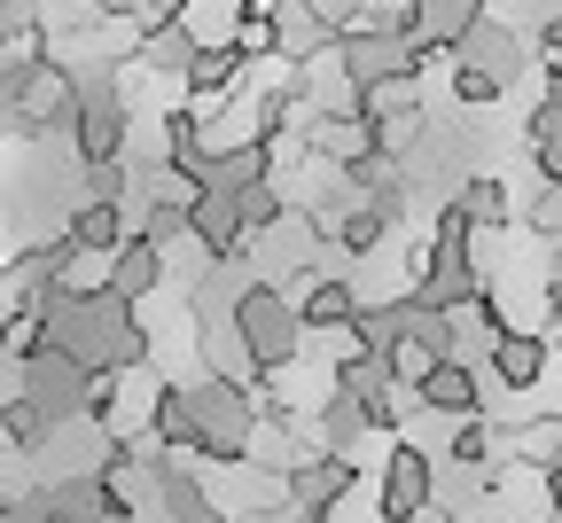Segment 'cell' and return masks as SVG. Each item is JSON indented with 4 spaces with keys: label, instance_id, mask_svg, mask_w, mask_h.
<instances>
[{
    "label": "cell",
    "instance_id": "obj_1",
    "mask_svg": "<svg viewBox=\"0 0 562 523\" xmlns=\"http://www.w3.org/2000/svg\"><path fill=\"white\" fill-rule=\"evenodd\" d=\"M188 422H195V454L211 461H243L250 437H258V399L243 383H188Z\"/></svg>",
    "mask_w": 562,
    "mask_h": 523
},
{
    "label": "cell",
    "instance_id": "obj_2",
    "mask_svg": "<svg viewBox=\"0 0 562 523\" xmlns=\"http://www.w3.org/2000/svg\"><path fill=\"white\" fill-rule=\"evenodd\" d=\"M235 321H243V344L258 359V376H281L305 336V313H297V297H281V289H243L235 297Z\"/></svg>",
    "mask_w": 562,
    "mask_h": 523
},
{
    "label": "cell",
    "instance_id": "obj_3",
    "mask_svg": "<svg viewBox=\"0 0 562 523\" xmlns=\"http://www.w3.org/2000/svg\"><path fill=\"white\" fill-rule=\"evenodd\" d=\"M125 94L110 70H79V125H70V141H79V165H117L125 157Z\"/></svg>",
    "mask_w": 562,
    "mask_h": 523
},
{
    "label": "cell",
    "instance_id": "obj_4",
    "mask_svg": "<svg viewBox=\"0 0 562 523\" xmlns=\"http://www.w3.org/2000/svg\"><path fill=\"white\" fill-rule=\"evenodd\" d=\"M531 63V47H524V32L516 24H501V16H476L469 24V40L453 47V70H484V79H516V70Z\"/></svg>",
    "mask_w": 562,
    "mask_h": 523
},
{
    "label": "cell",
    "instance_id": "obj_5",
    "mask_svg": "<svg viewBox=\"0 0 562 523\" xmlns=\"http://www.w3.org/2000/svg\"><path fill=\"white\" fill-rule=\"evenodd\" d=\"M430 492H438L430 454H422V445H391V469H383V515H391V523H414L422 508H438Z\"/></svg>",
    "mask_w": 562,
    "mask_h": 523
},
{
    "label": "cell",
    "instance_id": "obj_6",
    "mask_svg": "<svg viewBox=\"0 0 562 523\" xmlns=\"http://www.w3.org/2000/svg\"><path fill=\"white\" fill-rule=\"evenodd\" d=\"M414 399L430 407V414H453V422H476V407H484V383H476V367L469 359H438L430 376L414 383Z\"/></svg>",
    "mask_w": 562,
    "mask_h": 523
},
{
    "label": "cell",
    "instance_id": "obj_7",
    "mask_svg": "<svg viewBox=\"0 0 562 523\" xmlns=\"http://www.w3.org/2000/svg\"><path fill=\"white\" fill-rule=\"evenodd\" d=\"M344 485H351V461H336V454L290 461V515H328L344 500Z\"/></svg>",
    "mask_w": 562,
    "mask_h": 523
},
{
    "label": "cell",
    "instance_id": "obj_8",
    "mask_svg": "<svg viewBox=\"0 0 562 523\" xmlns=\"http://www.w3.org/2000/svg\"><path fill=\"white\" fill-rule=\"evenodd\" d=\"M539 376H547V336L508 329L501 344H492V383H501V391H531Z\"/></svg>",
    "mask_w": 562,
    "mask_h": 523
},
{
    "label": "cell",
    "instance_id": "obj_9",
    "mask_svg": "<svg viewBox=\"0 0 562 523\" xmlns=\"http://www.w3.org/2000/svg\"><path fill=\"white\" fill-rule=\"evenodd\" d=\"M297 313H305V329H360V289L351 281H336V274H321L305 297H297Z\"/></svg>",
    "mask_w": 562,
    "mask_h": 523
},
{
    "label": "cell",
    "instance_id": "obj_10",
    "mask_svg": "<svg viewBox=\"0 0 562 523\" xmlns=\"http://www.w3.org/2000/svg\"><path fill=\"white\" fill-rule=\"evenodd\" d=\"M195 24L188 16H172V24H149V32H140V47H133V63L140 70H180V79H188V63H195Z\"/></svg>",
    "mask_w": 562,
    "mask_h": 523
},
{
    "label": "cell",
    "instance_id": "obj_11",
    "mask_svg": "<svg viewBox=\"0 0 562 523\" xmlns=\"http://www.w3.org/2000/svg\"><path fill=\"white\" fill-rule=\"evenodd\" d=\"M63 235L79 243V251H94V258H117V251L133 243V227H125V211H117V203H79Z\"/></svg>",
    "mask_w": 562,
    "mask_h": 523
},
{
    "label": "cell",
    "instance_id": "obj_12",
    "mask_svg": "<svg viewBox=\"0 0 562 523\" xmlns=\"http://www.w3.org/2000/svg\"><path fill=\"white\" fill-rule=\"evenodd\" d=\"M157 281H165V251H157V243H140V235H133V243L110 258V289L125 297V305H140V297H149Z\"/></svg>",
    "mask_w": 562,
    "mask_h": 523
},
{
    "label": "cell",
    "instance_id": "obj_13",
    "mask_svg": "<svg viewBox=\"0 0 562 523\" xmlns=\"http://www.w3.org/2000/svg\"><path fill=\"white\" fill-rule=\"evenodd\" d=\"M235 79H243V55H235L227 40H211V47H195V63H188V79H180V87H188V94L211 110V102H220Z\"/></svg>",
    "mask_w": 562,
    "mask_h": 523
},
{
    "label": "cell",
    "instance_id": "obj_14",
    "mask_svg": "<svg viewBox=\"0 0 562 523\" xmlns=\"http://www.w3.org/2000/svg\"><path fill=\"white\" fill-rule=\"evenodd\" d=\"M157 485H165V515L172 523H220V508H211V492L172 461V454H157Z\"/></svg>",
    "mask_w": 562,
    "mask_h": 523
},
{
    "label": "cell",
    "instance_id": "obj_15",
    "mask_svg": "<svg viewBox=\"0 0 562 523\" xmlns=\"http://www.w3.org/2000/svg\"><path fill=\"white\" fill-rule=\"evenodd\" d=\"M55 430H63V422H55L40 399H24V391H16L9 407H0V445H16V454H40V445H47Z\"/></svg>",
    "mask_w": 562,
    "mask_h": 523
},
{
    "label": "cell",
    "instance_id": "obj_16",
    "mask_svg": "<svg viewBox=\"0 0 562 523\" xmlns=\"http://www.w3.org/2000/svg\"><path fill=\"white\" fill-rule=\"evenodd\" d=\"M453 211L469 219V227H501V219H508V188H501V173H469L461 196H453Z\"/></svg>",
    "mask_w": 562,
    "mask_h": 523
},
{
    "label": "cell",
    "instance_id": "obj_17",
    "mask_svg": "<svg viewBox=\"0 0 562 523\" xmlns=\"http://www.w3.org/2000/svg\"><path fill=\"white\" fill-rule=\"evenodd\" d=\"M531 157H539V173H547V188H562V110H531Z\"/></svg>",
    "mask_w": 562,
    "mask_h": 523
},
{
    "label": "cell",
    "instance_id": "obj_18",
    "mask_svg": "<svg viewBox=\"0 0 562 523\" xmlns=\"http://www.w3.org/2000/svg\"><path fill=\"white\" fill-rule=\"evenodd\" d=\"M383 227H391V219H383V211H375V203H351V211H344V219H336V243H344V251H351V258H368V251H375V243H383Z\"/></svg>",
    "mask_w": 562,
    "mask_h": 523
},
{
    "label": "cell",
    "instance_id": "obj_19",
    "mask_svg": "<svg viewBox=\"0 0 562 523\" xmlns=\"http://www.w3.org/2000/svg\"><path fill=\"white\" fill-rule=\"evenodd\" d=\"M0 141H24V55L0 63Z\"/></svg>",
    "mask_w": 562,
    "mask_h": 523
},
{
    "label": "cell",
    "instance_id": "obj_20",
    "mask_svg": "<svg viewBox=\"0 0 562 523\" xmlns=\"http://www.w3.org/2000/svg\"><path fill=\"white\" fill-rule=\"evenodd\" d=\"M501 445H508V437H492L484 422H461V430H453V461H461V469H476V461L501 454Z\"/></svg>",
    "mask_w": 562,
    "mask_h": 523
},
{
    "label": "cell",
    "instance_id": "obj_21",
    "mask_svg": "<svg viewBox=\"0 0 562 523\" xmlns=\"http://www.w3.org/2000/svg\"><path fill=\"white\" fill-rule=\"evenodd\" d=\"M531 235L562 243V188H539V203H531Z\"/></svg>",
    "mask_w": 562,
    "mask_h": 523
},
{
    "label": "cell",
    "instance_id": "obj_22",
    "mask_svg": "<svg viewBox=\"0 0 562 523\" xmlns=\"http://www.w3.org/2000/svg\"><path fill=\"white\" fill-rule=\"evenodd\" d=\"M453 94L469 110H484V102H501V79H484V70H453Z\"/></svg>",
    "mask_w": 562,
    "mask_h": 523
},
{
    "label": "cell",
    "instance_id": "obj_23",
    "mask_svg": "<svg viewBox=\"0 0 562 523\" xmlns=\"http://www.w3.org/2000/svg\"><path fill=\"white\" fill-rule=\"evenodd\" d=\"M539 485H547V500H554V515H562V469H547Z\"/></svg>",
    "mask_w": 562,
    "mask_h": 523
},
{
    "label": "cell",
    "instance_id": "obj_24",
    "mask_svg": "<svg viewBox=\"0 0 562 523\" xmlns=\"http://www.w3.org/2000/svg\"><path fill=\"white\" fill-rule=\"evenodd\" d=\"M547 313H554V336H562V281L547 289Z\"/></svg>",
    "mask_w": 562,
    "mask_h": 523
},
{
    "label": "cell",
    "instance_id": "obj_25",
    "mask_svg": "<svg viewBox=\"0 0 562 523\" xmlns=\"http://www.w3.org/2000/svg\"><path fill=\"white\" fill-rule=\"evenodd\" d=\"M414 523H453V508H422V515H414Z\"/></svg>",
    "mask_w": 562,
    "mask_h": 523
},
{
    "label": "cell",
    "instance_id": "obj_26",
    "mask_svg": "<svg viewBox=\"0 0 562 523\" xmlns=\"http://www.w3.org/2000/svg\"><path fill=\"white\" fill-rule=\"evenodd\" d=\"M290 523H328V515H290Z\"/></svg>",
    "mask_w": 562,
    "mask_h": 523
},
{
    "label": "cell",
    "instance_id": "obj_27",
    "mask_svg": "<svg viewBox=\"0 0 562 523\" xmlns=\"http://www.w3.org/2000/svg\"><path fill=\"white\" fill-rule=\"evenodd\" d=\"M266 9H273V0H266Z\"/></svg>",
    "mask_w": 562,
    "mask_h": 523
}]
</instances>
